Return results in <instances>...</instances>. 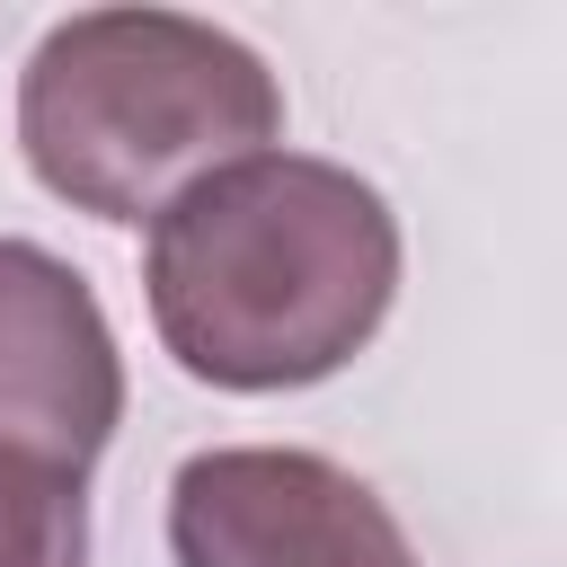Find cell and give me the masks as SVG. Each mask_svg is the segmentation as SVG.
<instances>
[{
  "mask_svg": "<svg viewBox=\"0 0 567 567\" xmlns=\"http://www.w3.org/2000/svg\"><path fill=\"white\" fill-rule=\"evenodd\" d=\"M0 567H89V487L0 452Z\"/></svg>",
  "mask_w": 567,
  "mask_h": 567,
  "instance_id": "5b68a950",
  "label": "cell"
},
{
  "mask_svg": "<svg viewBox=\"0 0 567 567\" xmlns=\"http://www.w3.org/2000/svg\"><path fill=\"white\" fill-rule=\"evenodd\" d=\"M275 71L186 9H71L18 71V151L89 221H159L195 177L275 151Z\"/></svg>",
  "mask_w": 567,
  "mask_h": 567,
  "instance_id": "7a4b0ae2",
  "label": "cell"
},
{
  "mask_svg": "<svg viewBox=\"0 0 567 567\" xmlns=\"http://www.w3.org/2000/svg\"><path fill=\"white\" fill-rule=\"evenodd\" d=\"M142 292L177 372L213 390H310L381 337L399 221L337 159L248 151L151 221Z\"/></svg>",
  "mask_w": 567,
  "mask_h": 567,
  "instance_id": "6da1fadb",
  "label": "cell"
},
{
  "mask_svg": "<svg viewBox=\"0 0 567 567\" xmlns=\"http://www.w3.org/2000/svg\"><path fill=\"white\" fill-rule=\"evenodd\" d=\"M168 558L177 567H416L399 514L292 443H221L168 478Z\"/></svg>",
  "mask_w": 567,
  "mask_h": 567,
  "instance_id": "3957f363",
  "label": "cell"
},
{
  "mask_svg": "<svg viewBox=\"0 0 567 567\" xmlns=\"http://www.w3.org/2000/svg\"><path fill=\"white\" fill-rule=\"evenodd\" d=\"M124 425V354L89 275L35 239H0V452L89 478Z\"/></svg>",
  "mask_w": 567,
  "mask_h": 567,
  "instance_id": "277c9868",
  "label": "cell"
}]
</instances>
